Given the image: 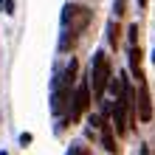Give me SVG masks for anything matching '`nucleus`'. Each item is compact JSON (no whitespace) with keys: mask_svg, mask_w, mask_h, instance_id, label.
Listing matches in <instances>:
<instances>
[{"mask_svg":"<svg viewBox=\"0 0 155 155\" xmlns=\"http://www.w3.org/2000/svg\"><path fill=\"white\" fill-rule=\"evenodd\" d=\"M90 23V8L68 3L62 8V37H59V51H71L79 40L82 28Z\"/></svg>","mask_w":155,"mask_h":155,"instance_id":"1","label":"nucleus"},{"mask_svg":"<svg viewBox=\"0 0 155 155\" xmlns=\"http://www.w3.org/2000/svg\"><path fill=\"white\" fill-rule=\"evenodd\" d=\"M110 79H113V76H110V62H107L104 51H99L96 57H93V65H90V76H87L93 96L104 99V90L110 87Z\"/></svg>","mask_w":155,"mask_h":155,"instance_id":"2","label":"nucleus"},{"mask_svg":"<svg viewBox=\"0 0 155 155\" xmlns=\"http://www.w3.org/2000/svg\"><path fill=\"white\" fill-rule=\"evenodd\" d=\"M90 96H93V90H90V82H87V76H85V79L74 87V99H71V121H79V116L87 113Z\"/></svg>","mask_w":155,"mask_h":155,"instance_id":"3","label":"nucleus"},{"mask_svg":"<svg viewBox=\"0 0 155 155\" xmlns=\"http://www.w3.org/2000/svg\"><path fill=\"white\" fill-rule=\"evenodd\" d=\"M135 118L141 121H150L152 118V102H150V87L138 82V90H135Z\"/></svg>","mask_w":155,"mask_h":155,"instance_id":"4","label":"nucleus"},{"mask_svg":"<svg viewBox=\"0 0 155 155\" xmlns=\"http://www.w3.org/2000/svg\"><path fill=\"white\" fill-rule=\"evenodd\" d=\"M102 127V144H104V150L110 152V155H118V144H116V135H113V130L107 127V121L104 124H99Z\"/></svg>","mask_w":155,"mask_h":155,"instance_id":"5","label":"nucleus"},{"mask_svg":"<svg viewBox=\"0 0 155 155\" xmlns=\"http://www.w3.org/2000/svg\"><path fill=\"white\" fill-rule=\"evenodd\" d=\"M76 68H79V62H76V59H71V62H68V68H65V74L59 76V85L74 87V82H76Z\"/></svg>","mask_w":155,"mask_h":155,"instance_id":"6","label":"nucleus"},{"mask_svg":"<svg viewBox=\"0 0 155 155\" xmlns=\"http://www.w3.org/2000/svg\"><path fill=\"white\" fill-rule=\"evenodd\" d=\"M107 42H110V48H118V23L116 20L107 23Z\"/></svg>","mask_w":155,"mask_h":155,"instance_id":"7","label":"nucleus"},{"mask_svg":"<svg viewBox=\"0 0 155 155\" xmlns=\"http://www.w3.org/2000/svg\"><path fill=\"white\" fill-rule=\"evenodd\" d=\"M127 34H130V45H138V25H130V28H127Z\"/></svg>","mask_w":155,"mask_h":155,"instance_id":"8","label":"nucleus"},{"mask_svg":"<svg viewBox=\"0 0 155 155\" xmlns=\"http://www.w3.org/2000/svg\"><path fill=\"white\" fill-rule=\"evenodd\" d=\"M0 8H3L6 14H14V0H3V3H0Z\"/></svg>","mask_w":155,"mask_h":155,"instance_id":"9","label":"nucleus"},{"mask_svg":"<svg viewBox=\"0 0 155 155\" xmlns=\"http://www.w3.org/2000/svg\"><path fill=\"white\" fill-rule=\"evenodd\" d=\"M68 155H87V150H85V147H79V144H74V147L68 150Z\"/></svg>","mask_w":155,"mask_h":155,"instance_id":"10","label":"nucleus"},{"mask_svg":"<svg viewBox=\"0 0 155 155\" xmlns=\"http://www.w3.org/2000/svg\"><path fill=\"white\" fill-rule=\"evenodd\" d=\"M124 6H127V0H116V6H113V8H116V14H118V17L124 14Z\"/></svg>","mask_w":155,"mask_h":155,"instance_id":"11","label":"nucleus"},{"mask_svg":"<svg viewBox=\"0 0 155 155\" xmlns=\"http://www.w3.org/2000/svg\"><path fill=\"white\" fill-rule=\"evenodd\" d=\"M20 144H23V147H28V144H31V135L23 133V135H20Z\"/></svg>","mask_w":155,"mask_h":155,"instance_id":"12","label":"nucleus"},{"mask_svg":"<svg viewBox=\"0 0 155 155\" xmlns=\"http://www.w3.org/2000/svg\"><path fill=\"white\" fill-rule=\"evenodd\" d=\"M138 6H141V8H147V0H138Z\"/></svg>","mask_w":155,"mask_h":155,"instance_id":"13","label":"nucleus"},{"mask_svg":"<svg viewBox=\"0 0 155 155\" xmlns=\"http://www.w3.org/2000/svg\"><path fill=\"white\" fill-rule=\"evenodd\" d=\"M141 155H150V152H147V147H144V150H141Z\"/></svg>","mask_w":155,"mask_h":155,"instance_id":"14","label":"nucleus"},{"mask_svg":"<svg viewBox=\"0 0 155 155\" xmlns=\"http://www.w3.org/2000/svg\"><path fill=\"white\" fill-rule=\"evenodd\" d=\"M150 59H152V62H155V48H152V57H150Z\"/></svg>","mask_w":155,"mask_h":155,"instance_id":"15","label":"nucleus"},{"mask_svg":"<svg viewBox=\"0 0 155 155\" xmlns=\"http://www.w3.org/2000/svg\"><path fill=\"white\" fill-rule=\"evenodd\" d=\"M0 155H8V152H0Z\"/></svg>","mask_w":155,"mask_h":155,"instance_id":"16","label":"nucleus"}]
</instances>
